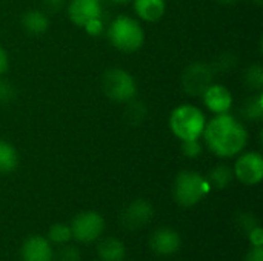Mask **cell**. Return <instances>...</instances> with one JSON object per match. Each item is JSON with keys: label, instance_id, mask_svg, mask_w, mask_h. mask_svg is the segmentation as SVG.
Returning a JSON list of instances; mask_svg holds the SVG:
<instances>
[{"label": "cell", "instance_id": "cb8c5ba5", "mask_svg": "<svg viewBox=\"0 0 263 261\" xmlns=\"http://www.w3.org/2000/svg\"><path fill=\"white\" fill-rule=\"evenodd\" d=\"M17 91H15V86L6 80V78H0V103H9L14 100Z\"/></svg>", "mask_w": 263, "mask_h": 261}, {"label": "cell", "instance_id": "1f68e13d", "mask_svg": "<svg viewBox=\"0 0 263 261\" xmlns=\"http://www.w3.org/2000/svg\"><path fill=\"white\" fill-rule=\"evenodd\" d=\"M109 2H112V3H126V2H129V0H109Z\"/></svg>", "mask_w": 263, "mask_h": 261}, {"label": "cell", "instance_id": "ffe728a7", "mask_svg": "<svg viewBox=\"0 0 263 261\" xmlns=\"http://www.w3.org/2000/svg\"><path fill=\"white\" fill-rule=\"evenodd\" d=\"M71 238H72V232H71V228L68 225L57 223V225L49 228L48 240L51 245H66Z\"/></svg>", "mask_w": 263, "mask_h": 261}, {"label": "cell", "instance_id": "5bb4252c", "mask_svg": "<svg viewBox=\"0 0 263 261\" xmlns=\"http://www.w3.org/2000/svg\"><path fill=\"white\" fill-rule=\"evenodd\" d=\"M134 11L145 22H157L165 15V0H134Z\"/></svg>", "mask_w": 263, "mask_h": 261}, {"label": "cell", "instance_id": "7402d4cb", "mask_svg": "<svg viewBox=\"0 0 263 261\" xmlns=\"http://www.w3.org/2000/svg\"><path fill=\"white\" fill-rule=\"evenodd\" d=\"M126 105H128V106H126V120H128L131 125H134V126H136V125H140V123L143 122L145 115H146V109H145L143 103L134 102V98H133V100H129Z\"/></svg>", "mask_w": 263, "mask_h": 261}, {"label": "cell", "instance_id": "e0dca14e", "mask_svg": "<svg viewBox=\"0 0 263 261\" xmlns=\"http://www.w3.org/2000/svg\"><path fill=\"white\" fill-rule=\"evenodd\" d=\"M18 165V154L17 149L5 142L0 140V174H9L12 172Z\"/></svg>", "mask_w": 263, "mask_h": 261}, {"label": "cell", "instance_id": "4dcf8cb0", "mask_svg": "<svg viewBox=\"0 0 263 261\" xmlns=\"http://www.w3.org/2000/svg\"><path fill=\"white\" fill-rule=\"evenodd\" d=\"M217 2H219L220 5H228V6H230V5H234V3H237L239 0H217Z\"/></svg>", "mask_w": 263, "mask_h": 261}, {"label": "cell", "instance_id": "6da1fadb", "mask_svg": "<svg viewBox=\"0 0 263 261\" xmlns=\"http://www.w3.org/2000/svg\"><path fill=\"white\" fill-rule=\"evenodd\" d=\"M202 137L208 149L222 158L239 155L248 145V129L230 112L217 114L206 122Z\"/></svg>", "mask_w": 263, "mask_h": 261}, {"label": "cell", "instance_id": "f1b7e54d", "mask_svg": "<svg viewBox=\"0 0 263 261\" xmlns=\"http://www.w3.org/2000/svg\"><path fill=\"white\" fill-rule=\"evenodd\" d=\"M245 261H263V246L262 248H253L248 255L245 257Z\"/></svg>", "mask_w": 263, "mask_h": 261}, {"label": "cell", "instance_id": "8992f818", "mask_svg": "<svg viewBox=\"0 0 263 261\" xmlns=\"http://www.w3.org/2000/svg\"><path fill=\"white\" fill-rule=\"evenodd\" d=\"M72 238L80 243H91L102 237L105 231V220L99 212L86 211L74 217L71 223Z\"/></svg>", "mask_w": 263, "mask_h": 261}, {"label": "cell", "instance_id": "7a4b0ae2", "mask_svg": "<svg viewBox=\"0 0 263 261\" xmlns=\"http://www.w3.org/2000/svg\"><path fill=\"white\" fill-rule=\"evenodd\" d=\"M108 40L116 49L131 54L143 46L145 31L139 20L129 15H119L108 28Z\"/></svg>", "mask_w": 263, "mask_h": 261}, {"label": "cell", "instance_id": "277c9868", "mask_svg": "<svg viewBox=\"0 0 263 261\" xmlns=\"http://www.w3.org/2000/svg\"><path fill=\"white\" fill-rule=\"evenodd\" d=\"M211 191V185L206 177L196 171L180 172L173 185V197L177 205L183 208L196 206Z\"/></svg>", "mask_w": 263, "mask_h": 261}, {"label": "cell", "instance_id": "d6a6232c", "mask_svg": "<svg viewBox=\"0 0 263 261\" xmlns=\"http://www.w3.org/2000/svg\"><path fill=\"white\" fill-rule=\"evenodd\" d=\"M254 3H257V5H262V0H253Z\"/></svg>", "mask_w": 263, "mask_h": 261}, {"label": "cell", "instance_id": "9c48e42d", "mask_svg": "<svg viewBox=\"0 0 263 261\" xmlns=\"http://www.w3.org/2000/svg\"><path fill=\"white\" fill-rule=\"evenodd\" d=\"M202 98L206 109L214 115L230 112L233 108V94L227 86L220 83H211L202 94Z\"/></svg>", "mask_w": 263, "mask_h": 261}, {"label": "cell", "instance_id": "ba28073f", "mask_svg": "<svg viewBox=\"0 0 263 261\" xmlns=\"http://www.w3.org/2000/svg\"><path fill=\"white\" fill-rule=\"evenodd\" d=\"M233 174L240 183L247 186L259 185L263 178V157L254 151L243 154L240 152L234 163Z\"/></svg>", "mask_w": 263, "mask_h": 261}, {"label": "cell", "instance_id": "52a82bcc", "mask_svg": "<svg viewBox=\"0 0 263 261\" xmlns=\"http://www.w3.org/2000/svg\"><path fill=\"white\" fill-rule=\"evenodd\" d=\"M214 80V71L210 65L202 62H194L182 74V88L186 94L193 97H202L206 88Z\"/></svg>", "mask_w": 263, "mask_h": 261}, {"label": "cell", "instance_id": "4fadbf2b", "mask_svg": "<svg viewBox=\"0 0 263 261\" xmlns=\"http://www.w3.org/2000/svg\"><path fill=\"white\" fill-rule=\"evenodd\" d=\"M154 215V208L146 200H136L123 212V225L131 231L145 226Z\"/></svg>", "mask_w": 263, "mask_h": 261}, {"label": "cell", "instance_id": "7c38bea8", "mask_svg": "<svg viewBox=\"0 0 263 261\" xmlns=\"http://www.w3.org/2000/svg\"><path fill=\"white\" fill-rule=\"evenodd\" d=\"M20 254L23 261H54L52 245L42 235H32L26 238Z\"/></svg>", "mask_w": 263, "mask_h": 261}, {"label": "cell", "instance_id": "3957f363", "mask_svg": "<svg viewBox=\"0 0 263 261\" xmlns=\"http://www.w3.org/2000/svg\"><path fill=\"white\" fill-rule=\"evenodd\" d=\"M206 125L205 114L200 108L194 105H180L173 109L170 115V128L171 132L180 140H193L200 138Z\"/></svg>", "mask_w": 263, "mask_h": 261}, {"label": "cell", "instance_id": "603a6c76", "mask_svg": "<svg viewBox=\"0 0 263 261\" xmlns=\"http://www.w3.org/2000/svg\"><path fill=\"white\" fill-rule=\"evenodd\" d=\"M202 143L200 138H193V140H183L182 142V152L188 158H196L202 154Z\"/></svg>", "mask_w": 263, "mask_h": 261}, {"label": "cell", "instance_id": "5b68a950", "mask_svg": "<svg viewBox=\"0 0 263 261\" xmlns=\"http://www.w3.org/2000/svg\"><path fill=\"white\" fill-rule=\"evenodd\" d=\"M102 89L105 95L116 103H128L137 94L134 77L120 68L108 69L102 78Z\"/></svg>", "mask_w": 263, "mask_h": 261}, {"label": "cell", "instance_id": "4316f807", "mask_svg": "<svg viewBox=\"0 0 263 261\" xmlns=\"http://www.w3.org/2000/svg\"><path fill=\"white\" fill-rule=\"evenodd\" d=\"M250 240L253 243L254 248H262L263 246V231L260 229V226H254L250 231Z\"/></svg>", "mask_w": 263, "mask_h": 261}, {"label": "cell", "instance_id": "d4e9b609", "mask_svg": "<svg viewBox=\"0 0 263 261\" xmlns=\"http://www.w3.org/2000/svg\"><path fill=\"white\" fill-rule=\"evenodd\" d=\"M59 261H80V252L74 246H66L59 252Z\"/></svg>", "mask_w": 263, "mask_h": 261}, {"label": "cell", "instance_id": "44dd1931", "mask_svg": "<svg viewBox=\"0 0 263 261\" xmlns=\"http://www.w3.org/2000/svg\"><path fill=\"white\" fill-rule=\"evenodd\" d=\"M245 83L248 88L260 91L263 86V68L260 65H251L245 71Z\"/></svg>", "mask_w": 263, "mask_h": 261}, {"label": "cell", "instance_id": "83f0119b", "mask_svg": "<svg viewBox=\"0 0 263 261\" xmlns=\"http://www.w3.org/2000/svg\"><path fill=\"white\" fill-rule=\"evenodd\" d=\"M9 66V58H8V52L5 51L3 46H0V77L8 71Z\"/></svg>", "mask_w": 263, "mask_h": 261}, {"label": "cell", "instance_id": "30bf717a", "mask_svg": "<svg viewBox=\"0 0 263 261\" xmlns=\"http://www.w3.org/2000/svg\"><path fill=\"white\" fill-rule=\"evenodd\" d=\"M68 15L74 25L83 28L88 22L102 17V3L100 0H71Z\"/></svg>", "mask_w": 263, "mask_h": 261}, {"label": "cell", "instance_id": "ac0fdd59", "mask_svg": "<svg viewBox=\"0 0 263 261\" xmlns=\"http://www.w3.org/2000/svg\"><path fill=\"white\" fill-rule=\"evenodd\" d=\"M233 178H234L233 169L230 166H227V165H219V166L211 169L208 182H210L211 188L214 186L217 189H223V188L230 186Z\"/></svg>", "mask_w": 263, "mask_h": 261}, {"label": "cell", "instance_id": "f546056e", "mask_svg": "<svg viewBox=\"0 0 263 261\" xmlns=\"http://www.w3.org/2000/svg\"><path fill=\"white\" fill-rule=\"evenodd\" d=\"M43 3L49 11H59L60 8L65 6L66 0H43Z\"/></svg>", "mask_w": 263, "mask_h": 261}, {"label": "cell", "instance_id": "2e32d148", "mask_svg": "<svg viewBox=\"0 0 263 261\" xmlns=\"http://www.w3.org/2000/svg\"><path fill=\"white\" fill-rule=\"evenodd\" d=\"M97 252L102 261H123L126 257L125 245L120 240L112 238V237L103 238L99 243Z\"/></svg>", "mask_w": 263, "mask_h": 261}, {"label": "cell", "instance_id": "d6986e66", "mask_svg": "<svg viewBox=\"0 0 263 261\" xmlns=\"http://www.w3.org/2000/svg\"><path fill=\"white\" fill-rule=\"evenodd\" d=\"M243 115L248 120H260L263 117V95L259 92L257 95L248 98L242 109Z\"/></svg>", "mask_w": 263, "mask_h": 261}, {"label": "cell", "instance_id": "484cf974", "mask_svg": "<svg viewBox=\"0 0 263 261\" xmlns=\"http://www.w3.org/2000/svg\"><path fill=\"white\" fill-rule=\"evenodd\" d=\"M83 29L86 31V34H89V35H92V37L100 35V34H102V31H103V22H102V17H99V18H94V20L88 22V23L83 26Z\"/></svg>", "mask_w": 263, "mask_h": 261}, {"label": "cell", "instance_id": "9a60e30c", "mask_svg": "<svg viewBox=\"0 0 263 261\" xmlns=\"http://www.w3.org/2000/svg\"><path fill=\"white\" fill-rule=\"evenodd\" d=\"M22 26L28 34L39 35V34L46 32L49 26V18L40 9H29L22 17Z\"/></svg>", "mask_w": 263, "mask_h": 261}, {"label": "cell", "instance_id": "8fae6325", "mask_svg": "<svg viewBox=\"0 0 263 261\" xmlns=\"http://www.w3.org/2000/svg\"><path fill=\"white\" fill-rule=\"evenodd\" d=\"M180 245H182L180 235L171 228H160L149 238L151 249L160 257L174 255L180 249Z\"/></svg>", "mask_w": 263, "mask_h": 261}]
</instances>
